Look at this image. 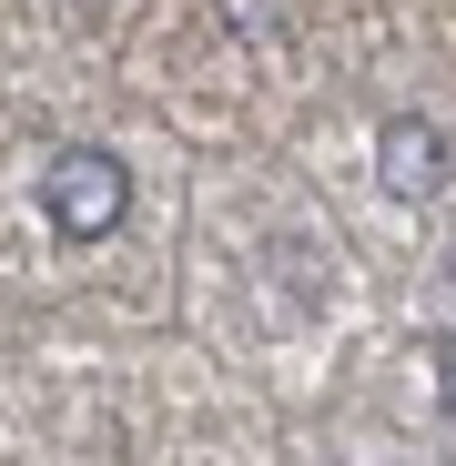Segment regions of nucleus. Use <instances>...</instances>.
<instances>
[{
	"label": "nucleus",
	"instance_id": "obj_3",
	"mask_svg": "<svg viewBox=\"0 0 456 466\" xmlns=\"http://www.w3.org/2000/svg\"><path fill=\"white\" fill-rule=\"evenodd\" d=\"M436 365H446V426H456V335L436 345Z\"/></svg>",
	"mask_w": 456,
	"mask_h": 466
},
{
	"label": "nucleus",
	"instance_id": "obj_1",
	"mask_svg": "<svg viewBox=\"0 0 456 466\" xmlns=\"http://www.w3.org/2000/svg\"><path fill=\"white\" fill-rule=\"evenodd\" d=\"M41 213H51L61 244H112V233L132 223V173H122V152L61 142L51 163H41Z\"/></svg>",
	"mask_w": 456,
	"mask_h": 466
},
{
	"label": "nucleus",
	"instance_id": "obj_2",
	"mask_svg": "<svg viewBox=\"0 0 456 466\" xmlns=\"http://www.w3.org/2000/svg\"><path fill=\"white\" fill-rule=\"evenodd\" d=\"M375 183H386L396 203H436V193L456 183V142H446V122L386 112V122H375Z\"/></svg>",
	"mask_w": 456,
	"mask_h": 466
}]
</instances>
